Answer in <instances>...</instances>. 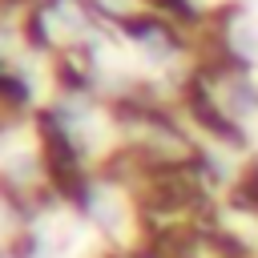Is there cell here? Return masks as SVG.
I'll list each match as a JSON object with an SVG mask.
<instances>
[{
	"mask_svg": "<svg viewBox=\"0 0 258 258\" xmlns=\"http://www.w3.org/2000/svg\"><path fill=\"white\" fill-rule=\"evenodd\" d=\"M93 210H97V218H101V226H105L109 234H117V206H113L109 198H93Z\"/></svg>",
	"mask_w": 258,
	"mask_h": 258,
	"instance_id": "1",
	"label": "cell"
},
{
	"mask_svg": "<svg viewBox=\"0 0 258 258\" xmlns=\"http://www.w3.org/2000/svg\"><path fill=\"white\" fill-rule=\"evenodd\" d=\"M234 44H238L242 52H258V40H254V32H250L246 24H238V32H234Z\"/></svg>",
	"mask_w": 258,
	"mask_h": 258,
	"instance_id": "2",
	"label": "cell"
}]
</instances>
